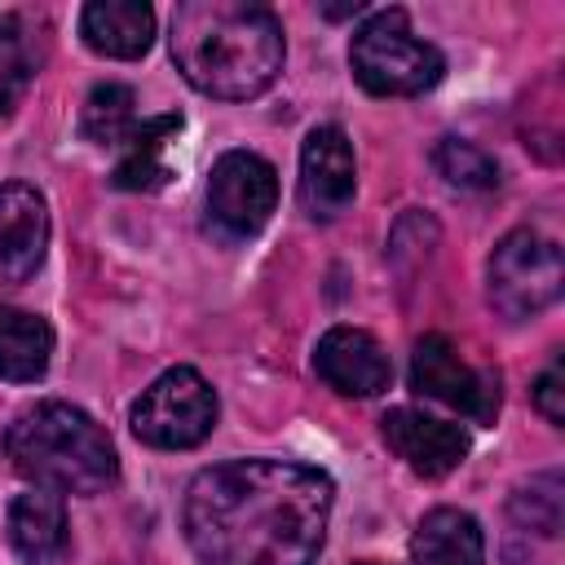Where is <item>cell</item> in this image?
<instances>
[{"mask_svg":"<svg viewBox=\"0 0 565 565\" xmlns=\"http://www.w3.org/2000/svg\"><path fill=\"white\" fill-rule=\"evenodd\" d=\"M335 486L287 459H230L185 490V539L199 565H309L327 539Z\"/></svg>","mask_w":565,"mask_h":565,"instance_id":"cell-1","label":"cell"},{"mask_svg":"<svg viewBox=\"0 0 565 565\" xmlns=\"http://www.w3.org/2000/svg\"><path fill=\"white\" fill-rule=\"evenodd\" d=\"M168 40L177 71L221 102L256 97L282 71V26L252 0H185Z\"/></svg>","mask_w":565,"mask_h":565,"instance_id":"cell-2","label":"cell"},{"mask_svg":"<svg viewBox=\"0 0 565 565\" xmlns=\"http://www.w3.org/2000/svg\"><path fill=\"white\" fill-rule=\"evenodd\" d=\"M4 455L26 481L53 494H97L119 477L115 441L71 402H40L22 411L4 433Z\"/></svg>","mask_w":565,"mask_h":565,"instance_id":"cell-3","label":"cell"},{"mask_svg":"<svg viewBox=\"0 0 565 565\" xmlns=\"http://www.w3.org/2000/svg\"><path fill=\"white\" fill-rule=\"evenodd\" d=\"M349 66L375 97H415L441 79L446 57L411 31L402 9H380L353 31Z\"/></svg>","mask_w":565,"mask_h":565,"instance_id":"cell-4","label":"cell"},{"mask_svg":"<svg viewBox=\"0 0 565 565\" xmlns=\"http://www.w3.org/2000/svg\"><path fill=\"white\" fill-rule=\"evenodd\" d=\"M486 278H490V305L503 318L521 322L556 305L561 282H565V260H561L556 238L539 230H512L490 252Z\"/></svg>","mask_w":565,"mask_h":565,"instance_id":"cell-5","label":"cell"},{"mask_svg":"<svg viewBox=\"0 0 565 565\" xmlns=\"http://www.w3.org/2000/svg\"><path fill=\"white\" fill-rule=\"evenodd\" d=\"M212 428H216V393L194 366L163 371L150 388H141L132 406V433L154 450H190Z\"/></svg>","mask_w":565,"mask_h":565,"instance_id":"cell-6","label":"cell"},{"mask_svg":"<svg viewBox=\"0 0 565 565\" xmlns=\"http://www.w3.org/2000/svg\"><path fill=\"white\" fill-rule=\"evenodd\" d=\"M411 384L415 393L468 415L472 424H494L499 415V371H477L459 358L446 335H424L411 353Z\"/></svg>","mask_w":565,"mask_h":565,"instance_id":"cell-7","label":"cell"},{"mask_svg":"<svg viewBox=\"0 0 565 565\" xmlns=\"http://www.w3.org/2000/svg\"><path fill=\"white\" fill-rule=\"evenodd\" d=\"M274 203H278V172L269 159L252 150H230L216 159L207 181V212L225 234L234 238L256 234L269 221Z\"/></svg>","mask_w":565,"mask_h":565,"instance_id":"cell-8","label":"cell"},{"mask_svg":"<svg viewBox=\"0 0 565 565\" xmlns=\"http://www.w3.org/2000/svg\"><path fill=\"white\" fill-rule=\"evenodd\" d=\"M358 168L340 124H318L300 150V207L313 221H331L353 203Z\"/></svg>","mask_w":565,"mask_h":565,"instance_id":"cell-9","label":"cell"},{"mask_svg":"<svg viewBox=\"0 0 565 565\" xmlns=\"http://www.w3.org/2000/svg\"><path fill=\"white\" fill-rule=\"evenodd\" d=\"M313 371L344 397H375L393 380V362L362 327H331L313 349Z\"/></svg>","mask_w":565,"mask_h":565,"instance_id":"cell-10","label":"cell"},{"mask_svg":"<svg viewBox=\"0 0 565 565\" xmlns=\"http://www.w3.org/2000/svg\"><path fill=\"white\" fill-rule=\"evenodd\" d=\"M380 433L388 441V450L419 477H446L463 463L468 455V433L459 424H446V419H433L424 411H411V406H393L384 419H380Z\"/></svg>","mask_w":565,"mask_h":565,"instance_id":"cell-11","label":"cell"},{"mask_svg":"<svg viewBox=\"0 0 565 565\" xmlns=\"http://www.w3.org/2000/svg\"><path fill=\"white\" fill-rule=\"evenodd\" d=\"M49 247V207L35 185H0V287L26 282Z\"/></svg>","mask_w":565,"mask_h":565,"instance_id":"cell-12","label":"cell"},{"mask_svg":"<svg viewBox=\"0 0 565 565\" xmlns=\"http://www.w3.org/2000/svg\"><path fill=\"white\" fill-rule=\"evenodd\" d=\"M79 35L102 57H141L154 40V13L141 0H93L79 13Z\"/></svg>","mask_w":565,"mask_h":565,"instance_id":"cell-13","label":"cell"},{"mask_svg":"<svg viewBox=\"0 0 565 565\" xmlns=\"http://www.w3.org/2000/svg\"><path fill=\"white\" fill-rule=\"evenodd\" d=\"M9 547L26 565H53L66 552V508L53 490H26L9 503Z\"/></svg>","mask_w":565,"mask_h":565,"instance_id":"cell-14","label":"cell"},{"mask_svg":"<svg viewBox=\"0 0 565 565\" xmlns=\"http://www.w3.org/2000/svg\"><path fill=\"white\" fill-rule=\"evenodd\" d=\"M415 565H486V539L472 512L463 508H433L411 539Z\"/></svg>","mask_w":565,"mask_h":565,"instance_id":"cell-15","label":"cell"},{"mask_svg":"<svg viewBox=\"0 0 565 565\" xmlns=\"http://www.w3.org/2000/svg\"><path fill=\"white\" fill-rule=\"evenodd\" d=\"M49 358H53V327L31 309L0 305V380L31 384L49 371Z\"/></svg>","mask_w":565,"mask_h":565,"instance_id":"cell-16","label":"cell"},{"mask_svg":"<svg viewBox=\"0 0 565 565\" xmlns=\"http://www.w3.org/2000/svg\"><path fill=\"white\" fill-rule=\"evenodd\" d=\"M181 132V115H154V119H137L132 132L119 141L124 159L115 163V185L119 190H159L172 172L163 163V146Z\"/></svg>","mask_w":565,"mask_h":565,"instance_id":"cell-17","label":"cell"},{"mask_svg":"<svg viewBox=\"0 0 565 565\" xmlns=\"http://www.w3.org/2000/svg\"><path fill=\"white\" fill-rule=\"evenodd\" d=\"M132 88L128 84H97L84 102V115H79V132L97 146H119L132 124H137V110H132Z\"/></svg>","mask_w":565,"mask_h":565,"instance_id":"cell-18","label":"cell"},{"mask_svg":"<svg viewBox=\"0 0 565 565\" xmlns=\"http://www.w3.org/2000/svg\"><path fill=\"white\" fill-rule=\"evenodd\" d=\"M508 512L525 530H539L547 539L561 534V521H565V481H561V472H539L525 486H516Z\"/></svg>","mask_w":565,"mask_h":565,"instance_id":"cell-19","label":"cell"},{"mask_svg":"<svg viewBox=\"0 0 565 565\" xmlns=\"http://www.w3.org/2000/svg\"><path fill=\"white\" fill-rule=\"evenodd\" d=\"M433 163L459 190H494L499 185V163L481 146L463 141V137H441L437 150H433Z\"/></svg>","mask_w":565,"mask_h":565,"instance_id":"cell-20","label":"cell"},{"mask_svg":"<svg viewBox=\"0 0 565 565\" xmlns=\"http://www.w3.org/2000/svg\"><path fill=\"white\" fill-rule=\"evenodd\" d=\"M31 75H35V57L22 22L0 18V115H9L22 102V93L31 88Z\"/></svg>","mask_w":565,"mask_h":565,"instance_id":"cell-21","label":"cell"},{"mask_svg":"<svg viewBox=\"0 0 565 565\" xmlns=\"http://www.w3.org/2000/svg\"><path fill=\"white\" fill-rule=\"evenodd\" d=\"M534 406L543 411L547 424H565V375H561V362H552L539 380H534Z\"/></svg>","mask_w":565,"mask_h":565,"instance_id":"cell-22","label":"cell"},{"mask_svg":"<svg viewBox=\"0 0 565 565\" xmlns=\"http://www.w3.org/2000/svg\"><path fill=\"white\" fill-rule=\"evenodd\" d=\"M362 565H375V561H362Z\"/></svg>","mask_w":565,"mask_h":565,"instance_id":"cell-23","label":"cell"}]
</instances>
